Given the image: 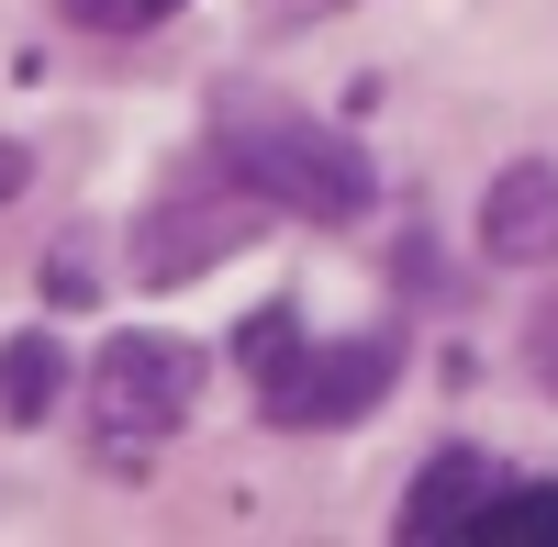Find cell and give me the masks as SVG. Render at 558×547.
<instances>
[{
    "mask_svg": "<svg viewBox=\"0 0 558 547\" xmlns=\"http://www.w3.org/2000/svg\"><path fill=\"white\" fill-rule=\"evenodd\" d=\"M68 23H146V0H57Z\"/></svg>",
    "mask_w": 558,
    "mask_h": 547,
    "instance_id": "10",
    "label": "cell"
},
{
    "mask_svg": "<svg viewBox=\"0 0 558 547\" xmlns=\"http://www.w3.org/2000/svg\"><path fill=\"white\" fill-rule=\"evenodd\" d=\"M23 179H34V157H23V146H0V202H12Z\"/></svg>",
    "mask_w": 558,
    "mask_h": 547,
    "instance_id": "11",
    "label": "cell"
},
{
    "mask_svg": "<svg viewBox=\"0 0 558 547\" xmlns=\"http://www.w3.org/2000/svg\"><path fill=\"white\" fill-rule=\"evenodd\" d=\"M391 380H402V336H391V325H368V336H336V347H302L257 402H268V425L324 436V425H357Z\"/></svg>",
    "mask_w": 558,
    "mask_h": 547,
    "instance_id": "3",
    "label": "cell"
},
{
    "mask_svg": "<svg viewBox=\"0 0 558 547\" xmlns=\"http://www.w3.org/2000/svg\"><path fill=\"white\" fill-rule=\"evenodd\" d=\"M89 402H101L112 436H168V425H191V402H202V357L179 336H112L89 357Z\"/></svg>",
    "mask_w": 558,
    "mask_h": 547,
    "instance_id": "4",
    "label": "cell"
},
{
    "mask_svg": "<svg viewBox=\"0 0 558 547\" xmlns=\"http://www.w3.org/2000/svg\"><path fill=\"white\" fill-rule=\"evenodd\" d=\"M458 536H481V547H558V481H514V491H492V503L458 525Z\"/></svg>",
    "mask_w": 558,
    "mask_h": 547,
    "instance_id": "8",
    "label": "cell"
},
{
    "mask_svg": "<svg viewBox=\"0 0 558 547\" xmlns=\"http://www.w3.org/2000/svg\"><path fill=\"white\" fill-rule=\"evenodd\" d=\"M213 157L235 168L268 212H302V223H357L368 212L357 134L313 123L302 101H279V89H223L213 101Z\"/></svg>",
    "mask_w": 558,
    "mask_h": 547,
    "instance_id": "1",
    "label": "cell"
},
{
    "mask_svg": "<svg viewBox=\"0 0 558 547\" xmlns=\"http://www.w3.org/2000/svg\"><path fill=\"white\" fill-rule=\"evenodd\" d=\"M146 12H179V0H146Z\"/></svg>",
    "mask_w": 558,
    "mask_h": 547,
    "instance_id": "12",
    "label": "cell"
},
{
    "mask_svg": "<svg viewBox=\"0 0 558 547\" xmlns=\"http://www.w3.org/2000/svg\"><path fill=\"white\" fill-rule=\"evenodd\" d=\"M481 503H492V459H481V447H436V459L413 470V491H402L391 536H413V547H425V536H458Z\"/></svg>",
    "mask_w": 558,
    "mask_h": 547,
    "instance_id": "6",
    "label": "cell"
},
{
    "mask_svg": "<svg viewBox=\"0 0 558 547\" xmlns=\"http://www.w3.org/2000/svg\"><path fill=\"white\" fill-rule=\"evenodd\" d=\"M291 357H302V313H291V302H268V313H246V325H235V369H246L257 391L291 369Z\"/></svg>",
    "mask_w": 558,
    "mask_h": 547,
    "instance_id": "9",
    "label": "cell"
},
{
    "mask_svg": "<svg viewBox=\"0 0 558 547\" xmlns=\"http://www.w3.org/2000/svg\"><path fill=\"white\" fill-rule=\"evenodd\" d=\"M57 391H68V347L45 336V325L0 347V425H45V414H57Z\"/></svg>",
    "mask_w": 558,
    "mask_h": 547,
    "instance_id": "7",
    "label": "cell"
},
{
    "mask_svg": "<svg viewBox=\"0 0 558 547\" xmlns=\"http://www.w3.org/2000/svg\"><path fill=\"white\" fill-rule=\"evenodd\" d=\"M246 235H257V191L213 157V179H191V191H168V202L146 212L134 280H146V291H179V280H202V268H223Z\"/></svg>",
    "mask_w": 558,
    "mask_h": 547,
    "instance_id": "2",
    "label": "cell"
},
{
    "mask_svg": "<svg viewBox=\"0 0 558 547\" xmlns=\"http://www.w3.org/2000/svg\"><path fill=\"white\" fill-rule=\"evenodd\" d=\"M481 246H492L502 268L558 257V168H547V157H514V168L492 179V202H481Z\"/></svg>",
    "mask_w": 558,
    "mask_h": 547,
    "instance_id": "5",
    "label": "cell"
}]
</instances>
